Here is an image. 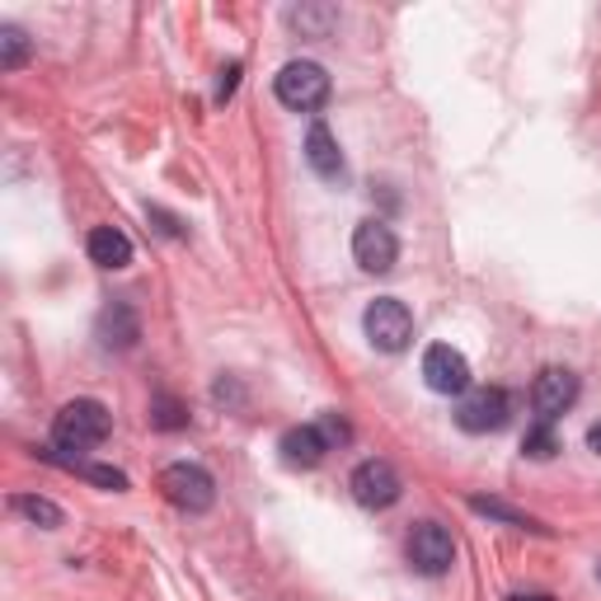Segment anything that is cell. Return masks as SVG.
I'll use <instances>...</instances> for the list:
<instances>
[{"instance_id": "obj_1", "label": "cell", "mask_w": 601, "mask_h": 601, "mask_svg": "<svg viewBox=\"0 0 601 601\" xmlns=\"http://www.w3.org/2000/svg\"><path fill=\"white\" fill-rule=\"evenodd\" d=\"M109 409L99 400H70L62 404V414L52 418V447L57 451H90L109 437Z\"/></svg>"}, {"instance_id": "obj_2", "label": "cell", "mask_w": 601, "mask_h": 601, "mask_svg": "<svg viewBox=\"0 0 601 601\" xmlns=\"http://www.w3.org/2000/svg\"><path fill=\"white\" fill-rule=\"evenodd\" d=\"M273 90L292 113H315L329 103V70L320 62H287L273 76Z\"/></svg>"}, {"instance_id": "obj_3", "label": "cell", "mask_w": 601, "mask_h": 601, "mask_svg": "<svg viewBox=\"0 0 601 601\" xmlns=\"http://www.w3.org/2000/svg\"><path fill=\"white\" fill-rule=\"evenodd\" d=\"M362 329H367V339L376 343L381 352H404V348H409V339H414V315H409L404 300L376 296L367 306V315H362Z\"/></svg>"}, {"instance_id": "obj_4", "label": "cell", "mask_w": 601, "mask_h": 601, "mask_svg": "<svg viewBox=\"0 0 601 601\" xmlns=\"http://www.w3.org/2000/svg\"><path fill=\"white\" fill-rule=\"evenodd\" d=\"M161 493L179 512H207L211 503H217V480L193 461H174V466L161 470Z\"/></svg>"}, {"instance_id": "obj_5", "label": "cell", "mask_w": 601, "mask_h": 601, "mask_svg": "<svg viewBox=\"0 0 601 601\" xmlns=\"http://www.w3.org/2000/svg\"><path fill=\"white\" fill-rule=\"evenodd\" d=\"M456 423L466 433H499L512 423V395L503 385H474V391H466L461 409H456Z\"/></svg>"}, {"instance_id": "obj_6", "label": "cell", "mask_w": 601, "mask_h": 601, "mask_svg": "<svg viewBox=\"0 0 601 601\" xmlns=\"http://www.w3.org/2000/svg\"><path fill=\"white\" fill-rule=\"evenodd\" d=\"M348 489H352V499H358L362 507H371V512L395 507V503H400V493H404L400 470H395L391 461H376V456H371V461H362L358 470H352Z\"/></svg>"}, {"instance_id": "obj_7", "label": "cell", "mask_w": 601, "mask_h": 601, "mask_svg": "<svg viewBox=\"0 0 601 601\" xmlns=\"http://www.w3.org/2000/svg\"><path fill=\"white\" fill-rule=\"evenodd\" d=\"M404 550H409V564L423 578H441L456 564V540H451L447 526H437V522H418Z\"/></svg>"}, {"instance_id": "obj_8", "label": "cell", "mask_w": 601, "mask_h": 601, "mask_svg": "<svg viewBox=\"0 0 601 601\" xmlns=\"http://www.w3.org/2000/svg\"><path fill=\"white\" fill-rule=\"evenodd\" d=\"M352 259H358L362 273H391L400 263V240L385 221H362L352 231Z\"/></svg>"}, {"instance_id": "obj_9", "label": "cell", "mask_w": 601, "mask_h": 601, "mask_svg": "<svg viewBox=\"0 0 601 601\" xmlns=\"http://www.w3.org/2000/svg\"><path fill=\"white\" fill-rule=\"evenodd\" d=\"M423 381H428V391H437V395H466L470 391L466 352H456L451 343H433L423 352Z\"/></svg>"}, {"instance_id": "obj_10", "label": "cell", "mask_w": 601, "mask_h": 601, "mask_svg": "<svg viewBox=\"0 0 601 601\" xmlns=\"http://www.w3.org/2000/svg\"><path fill=\"white\" fill-rule=\"evenodd\" d=\"M578 400V376L569 367H545L532 381V409L540 414V423H555L559 414H569Z\"/></svg>"}, {"instance_id": "obj_11", "label": "cell", "mask_w": 601, "mask_h": 601, "mask_svg": "<svg viewBox=\"0 0 601 601\" xmlns=\"http://www.w3.org/2000/svg\"><path fill=\"white\" fill-rule=\"evenodd\" d=\"M277 451H282V461H287L292 470H315L325 461V451H334V447H329V437L320 433V423H300V428L282 433Z\"/></svg>"}, {"instance_id": "obj_12", "label": "cell", "mask_w": 601, "mask_h": 601, "mask_svg": "<svg viewBox=\"0 0 601 601\" xmlns=\"http://www.w3.org/2000/svg\"><path fill=\"white\" fill-rule=\"evenodd\" d=\"M306 161H310V170L320 174V179H329V184H339L343 179V155H339V141H334V132L325 128V122H315L310 128V136H306Z\"/></svg>"}, {"instance_id": "obj_13", "label": "cell", "mask_w": 601, "mask_h": 601, "mask_svg": "<svg viewBox=\"0 0 601 601\" xmlns=\"http://www.w3.org/2000/svg\"><path fill=\"white\" fill-rule=\"evenodd\" d=\"M136 339H141L136 310H132V306H122V300H113V306L99 315V343H103V348H118V352H128Z\"/></svg>"}, {"instance_id": "obj_14", "label": "cell", "mask_w": 601, "mask_h": 601, "mask_svg": "<svg viewBox=\"0 0 601 601\" xmlns=\"http://www.w3.org/2000/svg\"><path fill=\"white\" fill-rule=\"evenodd\" d=\"M85 250H90V259L99 269H128L132 263V240L122 236L118 226H95L90 240H85Z\"/></svg>"}, {"instance_id": "obj_15", "label": "cell", "mask_w": 601, "mask_h": 601, "mask_svg": "<svg viewBox=\"0 0 601 601\" xmlns=\"http://www.w3.org/2000/svg\"><path fill=\"white\" fill-rule=\"evenodd\" d=\"M470 507L480 512V517H493V522H507V526H522V532H545L540 522H532L526 512H512L507 503H499V499H470Z\"/></svg>"}, {"instance_id": "obj_16", "label": "cell", "mask_w": 601, "mask_h": 601, "mask_svg": "<svg viewBox=\"0 0 601 601\" xmlns=\"http://www.w3.org/2000/svg\"><path fill=\"white\" fill-rule=\"evenodd\" d=\"M57 466H66V470H80L85 480H95V484H103V489H128V474L122 470H113V466H85V461H70V456H57V451H47Z\"/></svg>"}, {"instance_id": "obj_17", "label": "cell", "mask_w": 601, "mask_h": 601, "mask_svg": "<svg viewBox=\"0 0 601 601\" xmlns=\"http://www.w3.org/2000/svg\"><path fill=\"white\" fill-rule=\"evenodd\" d=\"M29 57V39L14 24H0V66L6 70H20Z\"/></svg>"}, {"instance_id": "obj_18", "label": "cell", "mask_w": 601, "mask_h": 601, "mask_svg": "<svg viewBox=\"0 0 601 601\" xmlns=\"http://www.w3.org/2000/svg\"><path fill=\"white\" fill-rule=\"evenodd\" d=\"M522 451L532 456V461H550V456L559 451V437H555L550 423H536V428H526V437H522Z\"/></svg>"}, {"instance_id": "obj_19", "label": "cell", "mask_w": 601, "mask_h": 601, "mask_svg": "<svg viewBox=\"0 0 601 601\" xmlns=\"http://www.w3.org/2000/svg\"><path fill=\"white\" fill-rule=\"evenodd\" d=\"M14 512H24L29 522H39L43 532H52V526H62V507L57 503H47V499H29V493H20L14 499Z\"/></svg>"}, {"instance_id": "obj_20", "label": "cell", "mask_w": 601, "mask_h": 601, "mask_svg": "<svg viewBox=\"0 0 601 601\" xmlns=\"http://www.w3.org/2000/svg\"><path fill=\"white\" fill-rule=\"evenodd\" d=\"M151 423H155V428H165V433H174V428H184V423H188V414H184V404L174 395H155L151 400Z\"/></svg>"}, {"instance_id": "obj_21", "label": "cell", "mask_w": 601, "mask_h": 601, "mask_svg": "<svg viewBox=\"0 0 601 601\" xmlns=\"http://www.w3.org/2000/svg\"><path fill=\"white\" fill-rule=\"evenodd\" d=\"M287 24L300 29V33H310V39H325L329 24H334V10H287Z\"/></svg>"}, {"instance_id": "obj_22", "label": "cell", "mask_w": 601, "mask_h": 601, "mask_svg": "<svg viewBox=\"0 0 601 601\" xmlns=\"http://www.w3.org/2000/svg\"><path fill=\"white\" fill-rule=\"evenodd\" d=\"M320 433L329 437V447H343V441L352 437V428H348V423H343L339 414H325V418H320Z\"/></svg>"}, {"instance_id": "obj_23", "label": "cell", "mask_w": 601, "mask_h": 601, "mask_svg": "<svg viewBox=\"0 0 601 601\" xmlns=\"http://www.w3.org/2000/svg\"><path fill=\"white\" fill-rule=\"evenodd\" d=\"M236 85H240V66H226L221 70V85H217V99H231Z\"/></svg>"}, {"instance_id": "obj_24", "label": "cell", "mask_w": 601, "mask_h": 601, "mask_svg": "<svg viewBox=\"0 0 601 601\" xmlns=\"http://www.w3.org/2000/svg\"><path fill=\"white\" fill-rule=\"evenodd\" d=\"M588 447L601 456V423H592V428H588Z\"/></svg>"}, {"instance_id": "obj_25", "label": "cell", "mask_w": 601, "mask_h": 601, "mask_svg": "<svg viewBox=\"0 0 601 601\" xmlns=\"http://www.w3.org/2000/svg\"><path fill=\"white\" fill-rule=\"evenodd\" d=\"M512 601H550V597H545V592H532V597H526V592H517Z\"/></svg>"}, {"instance_id": "obj_26", "label": "cell", "mask_w": 601, "mask_h": 601, "mask_svg": "<svg viewBox=\"0 0 601 601\" xmlns=\"http://www.w3.org/2000/svg\"><path fill=\"white\" fill-rule=\"evenodd\" d=\"M597 578H601V569H597Z\"/></svg>"}]
</instances>
